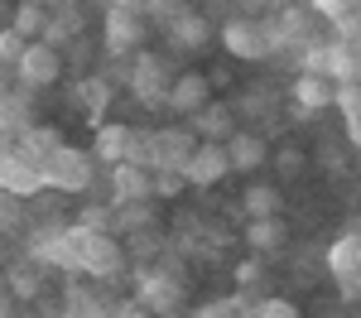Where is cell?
<instances>
[{
  "label": "cell",
  "instance_id": "1",
  "mask_svg": "<svg viewBox=\"0 0 361 318\" xmlns=\"http://www.w3.org/2000/svg\"><path fill=\"white\" fill-rule=\"evenodd\" d=\"M135 44H145V15H140L135 5H111L106 10V49L126 54Z\"/></svg>",
  "mask_w": 361,
  "mask_h": 318
},
{
  "label": "cell",
  "instance_id": "2",
  "mask_svg": "<svg viewBox=\"0 0 361 318\" xmlns=\"http://www.w3.org/2000/svg\"><path fill=\"white\" fill-rule=\"evenodd\" d=\"M231 169V159H226V145H217V140H202L193 149V159L183 164V178L193 183V188H212L222 173Z\"/></svg>",
  "mask_w": 361,
  "mask_h": 318
},
{
  "label": "cell",
  "instance_id": "3",
  "mask_svg": "<svg viewBox=\"0 0 361 318\" xmlns=\"http://www.w3.org/2000/svg\"><path fill=\"white\" fill-rule=\"evenodd\" d=\"M15 68H20V82L25 87H54L58 73H63V58H58L54 44H29Z\"/></svg>",
  "mask_w": 361,
  "mask_h": 318
},
{
  "label": "cell",
  "instance_id": "4",
  "mask_svg": "<svg viewBox=\"0 0 361 318\" xmlns=\"http://www.w3.org/2000/svg\"><path fill=\"white\" fill-rule=\"evenodd\" d=\"M207 102H212V82H207L202 73H183V78L169 82V106H173V111L193 116V111H202Z\"/></svg>",
  "mask_w": 361,
  "mask_h": 318
},
{
  "label": "cell",
  "instance_id": "5",
  "mask_svg": "<svg viewBox=\"0 0 361 318\" xmlns=\"http://www.w3.org/2000/svg\"><path fill=\"white\" fill-rule=\"evenodd\" d=\"M222 44L231 58H265V29L255 25V20H231V25L222 29Z\"/></svg>",
  "mask_w": 361,
  "mask_h": 318
},
{
  "label": "cell",
  "instance_id": "6",
  "mask_svg": "<svg viewBox=\"0 0 361 318\" xmlns=\"http://www.w3.org/2000/svg\"><path fill=\"white\" fill-rule=\"evenodd\" d=\"M193 135L188 130H159L154 135V169H183L193 159Z\"/></svg>",
  "mask_w": 361,
  "mask_h": 318
},
{
  "label": "cell",
  "instance_id": "7",
  "mask_svg": "<svg viewBox=\"0 0 361 318\" xmlns=\"http://www.w3.org/2000/svg\"><path fill=\"white\" fill-rule=\"evenodd\" d=\"M111 183H116V198L140 202V198H154V173H145V164H111Z\"/></svg>",
  "mask_w": 361,
  "mask_h": 318
},
{
  "label": "cell",
  "instance_id": "8",
  "mask_svg": "<svg viewBox=\"0 0 361 318\" xmlns=\"http://www.w3.org/2000/svg\"><path fill=\"white\" fill-rule=\"evenodd\" d=\"M226 159H231V169H260L265 159H270V149L260 135H250V130H231V140H226Z\"/></svg>",
  "mask_w": 361,
  "mask_h": 318
},
{
  "label": "cell",
  "instance_id": "9",
  "mask_svg": "<svg viewBox=\"0 0 361 318\" xmlns=\"http://www.w3.org/2000/svg\"><path fill=\"white\" fill-rule=\"evenodd\" d=\"M333 92H337V82L328 73H304V78L294 82V102H299L304 111H323V106H333Z\"/></svg>",
  "mask_w": 361,
  "mask_h": 318
},
{
  "label": "cell",
  "instance_id": "10",
  "mask_svg": "<svg viewBox=\"0 0 361 318\" xmlns=\"http://www.w3.org/2000/svg\"><path fill=\"white\" fill-rule=\"evenodd\" d=\"M140 304L154 309V314H169V309L183 304V289H178V280H169V275H154V280L140 285Z\"/></svg>",
  "mask_w": 361,
  "mask_h": 318
},
{
  "label": "cell",
  "instance_id": "11",
  "mask_svg": "<svg viewBox=\"0 0 361 318\" xmlns=\"http://www.w3.org/2000/svg\"><path fill=\"white\" fill-rule=\"evenodd\" d=\"M193 130L202 135V140L226 145V140H231V111H226V106H217V102H207L202 111H193Z\"/></svg>",
  "mask_w": 361,
  "mask_h": 318
},
{
  "label": "cell",
  "instance_id": "12",
  "mask_svg": "<svg viewBox=\"0 0 361 318\" xmlns=\"http://www.w3.org/2000/svg\"><path fill=\"white\" fill-rule=\"evenodd\" d=\"M328 265H333V275H357L361 270V231H342L333 241V251H328Z\"/></svg>",
  "mask_w": 361,
  "mask_h": 318
},
{
  "label": "cell",
  "instance_id": "13",
  "mask_svg": "<svg viewBox=\"0 0 361 318\" xmlns=\"http://www.w3.org/2000/svg\"><path fill=\"white\" fill-rule=\"evenodd\" d=\"M135 97L140 102H159V97H169L164 63H159V58H140L135 63Z\"/></svg>",
  "mask_w": 361,
  "mask_h": 318
},
{
  "label": "cell",
  "instance_id": "14",
  "mask_svg": "<svg viewBox=\"0 0 361 318\" xmlns=\"http://www.w3.org/2000/svg\"><path fill=\"white\" fill-rule=\"evenodd\" d=\"M246 241L255 251H279V246L289 241V227H284V217H250Z\"/></svg>",
  "mask_w": 361,
  "mask_h": 318
},
{
  "label": "cell",
  "instance_id": "15",
  "mask_svg": "<svg viewBox=\"0 0 361 318\" xmlns=\"http://www.w3.org/2000/svg\"><path fill=\"white\" fill-rule=\"evenodd\" d=\"M10 29H15L25 44H34V39L49 29V10H44L39 0H25V5H15V25H10Z\"/></svg>",
  "mask_w": 361,
  "mask_h": 318
},
{
  "label": "cell",
  "instance_id": "16",
  "mask_svg": "<svg viewBox=\"0 0 361 318\" xmlns=\"http://www.w3.org/2000/svg\"><path fill=\"white\" fill-rule=\"evenodd\" d=\"M126 149H130V130L126 126H102L97 130V159H106V164H121L126 159Z\"/></svg>",
  "mask_w": 361,
  "mask_h": 318
},
{
  "label": "cell",
  "instance_id": "17",
  "mask_svg": "<svg viewBox=\"0 0 361 318\" xmlns=\"http://www.w3.org/2000/svg\"><path fill=\"white\" fill-rule=\"evenodd\" d=\"M169 34H173V44H178V49H202V44L212 39V29H207L202 15H178Z\"/></svg>",
  "mask_w": 361,
  "mask_h": 318
},
{
  "label": "cell",
  "instance_id": "18",
  "mask_svg": "<svg viewBox=\"0 0 361 318\" xmlns=\"http://www.w3.org/2000/svg\"><path fill=\"white\" fill-rule=\"evenodd\" d=\"M279 207H284L279 188H270V183H255V188H246V212H250V217H279Z\"/></svg>",
  "mask_w": 361,
  "mask_h": 318
},
{
  "label": "cell",
  "instance_id": "19",
  "mask_svg": "<svg viewBox=\"0 0 361 318\" xmlns=\"http://www.w3.org/2000/svg\"><path fill=\"white\" fill-rule=\"evenodd\" d=\"M328 78L333 82H357V58L347 49H328Z\"/></svg>",
  "mask_w": 361,
  "mask_h": 318
},
{
  "label": "cell",
  "instance_id": "20",
  "mask_svg": "<svg viewBox=\"0 0 361 318\" xmlns=\"http://www.w3.org/2000/svg\"><path fill=\"white\" fill-rule=\"evenodd\" d=\"M333 106H337L342 116H361V78H357V82H337Z\"/></svg>",
  "mask_w": 361,
  "mask_h": 318
},
{
  "label": "cell",
  "instance_id": "21",
  "mask_svg": "<svg viewBox=\"0 0 361 318\" xmlns=\"http://www.w3.org/2000/svg\"><path fill=\"white\" fill-rule=\"evenodd\" d=\"M25 39H20V34H15V29H0V68H10V63H20V58H25Z\"/></svg>",
  "mask_w": 361,
  "mask_h": 318
},
{
  "label": "cell",
  "instance_id": "22",
  "mask_svg": "<svg viewBox=\"0 0 361 318\" xmlns=\"http://www.w3.org/2000/svg\"><path fill=\"white\" fill-rule=\"evenodd\" d=\"M250 318H299V304H289V299H260Z\"/></svg>",
  "mask_w": 361,
  "mask_h": 318
},
{
  "label": "cell",
  "instance_id": "23",
  "mask_svg": "<svg viewBox=\"0 0 361 318\" xmlns=\"http://www.w3.org/2000/svg\"><path fill=\"white\" fill-rule=\"evenodd\" d=\"M183 183H188V178H183V169L154 173V193H159V198H173V193H183Z\"/></svg>",
  "mask_w": 361,
  "mask_h": 318
},
{
  "label": "cell",
  "instance_id": "24",
  "mask_svg": "<svg viewBox=\"0 0 361 318\" xmlns=\"http://www.w3.org/2000/svg\"><path fill=\"white\" fill-rule=\"evenodd\" d=\"M0 126H5V130H20V126H25V102L5 97V102H0Z\"/></svg>",
  "mask_w": 361,
  "mask_h": 318
},
{
  "label": "cell",
  "instance_id": "25",
  "mask_svg": "<svg viewBox=\"0 0 361 318\" xmlns=\"http://www.w3.org/2000/svg\"><path fill=\"white\" fill-rule=\"evenodd\" d=\"M275 164H279V173H284V178H294V173L304 169V149H294V145H289V149H279Z\"/></svg>",
  "mask_w": 361,
  "mask_h": 318
},
{
  "label": "cell",
  "instance_id": "26",
  "mask_svg": "<svg viewBox=\"0 0 361 318\" xmlns=\"http://www.w3.org/2000/svg\"><path fill=\"white\" fill-rule=\"evenodd\" d=\"M241 314V299H217V304H207L197 318H236Z\"/></svg>",
  "mask_w": 361,
  "mask_h": 318
},
{
  "label": "cell",
  "instance_id": "27",
  "mask_svg": "<svg viewBox=\"0 0 361 318\" xmlns=\"http://www.w3.org/2000/svg\"><path fill=\"white\" fill-rule=\"evenodd\" d=\"M236 285L241 289L260 285V260H241V265H236Z\"/></svg>",
  "mask_w": 361,
  "mask_h": 318
},
{
  "label": "cell",
  "instance_id": "28",
  "mask_svg": "<svg viewBox=\"0 0 361 318\" xmlns=\"http://www.w3.org/2000/svg\"><path fill=\"white\" fill-rule=\"evenodd\" d=\"M308 5H318L323 15H347L352 10V0H308Z\"/></svg>",
  "mask_w": 361,
  "mask_h": 318
},
{
  "label": "cell",
  "instance_id": "29",
  "mask_svg": "<svg viewBox=\"0 0 361 318\" xmlns=\"http://www.w3.org/2000/svg\"><path fill=\"white\" fill-rule=\"evenodd\" d=\"M347 140L361 149V116H347Z\"/></svg>",
  "mask_w": 361,
  "mask_h": 318
},
{
  "label": "cell",
  "instance_id": "30",
  "mask_svg": "<svg viewBox=\"0 0 361 318\" xmlns=\"http://www.w3.org/2000/svg\"><path fill=\"white\" fill-rule=\"evenodd\" d=\"M126 318H145V304H130V309H126Z\"/></svg>",
  "mask_w": 361,
  "mask_h": 318
},
{
  "label": "cell",
  "instance_id": "31",
  "mask_svg": "<svg viewBox=\"0 0 361 318\" xmlns=\"http://www.w3.org/2000/svg\"><path fill=\"white\" fill-rule=\"evenodd\" d=\"M10 97V82H5V68H0V102Z\"/></svg>",
  "mask_w": 361,
  "mask_h": 318
},
{
  "label": "cell",
  "instance_id": "32",
  "mask_svg": "<svg viewBox=\"0 0 361 318\" xmlns=\"http://www.w3.org/2000/svg\"><path fill=\"white\" fill-rule=\"evenodd\" d=\"M0 318H15V314H10V299H5V294H0Z\"/></svg>",
  "mask_w": 361,
  "mask_h": 318
},
{
  "label": "cell",
  "instance_id": "33",
  "mask_svg": "<svg viewBox=\"0 0 361 318\" xmlns=\"http://www.w3.org/2000/svg\"><path fill=\"white\" fill-rule=\"evenodd\" d=\"M159 318H188V314H183V309H169V314H159Z\"/></svg>",
  "mask_w": 361,
  "mask_h": 318
}]
</instances>
